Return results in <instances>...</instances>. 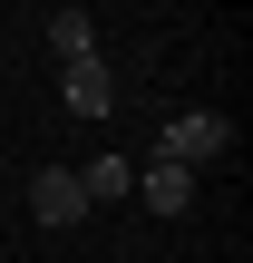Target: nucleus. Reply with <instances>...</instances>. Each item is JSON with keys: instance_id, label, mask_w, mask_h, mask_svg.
<instances>
[{"instance_id": "nucleus-1", "label": "nucleus", "mask_w": 253, "mask_h": 263, "mask_svg": "<svg viewBox=\"0 0 253 263\" xmlns=\"http://www.w3.org/2000/svg\"><path fill=\"white\" fill-rule=\"evenodd\" d=\"M156 156L185 166V176H205L215 156H234V117H224V107H176V117L156 127Z\"/></svg>"}, {"instance_id": "nucleus-2", "label": "nucleus", "mask_w": 253, "mask_h": 263, "mask_svg": "<svg viewBox=\"0 0 253 263\" xmlns=\"http://www.w3.org/2000/svg\"><path fill=\"white\" fill-rule=\"evenodd\" d=\"M59 107H68V117H117V68H107V49H88V59L59 68Z\"/></svg>"}, {"instance_id": "nucleus-3", "label": "nucleus", "mask_w": 253, "mask_h": 263, "mask_svg": "<svg viewBox=\"0 0 253 263\" xmlns=\"http://www.w3.org/2000/svg\"><path fill=\"white\" fill-rule=\"evenodd\" d=\"M29 215H39L49 234H59V224H78V215H88V195H78V166H39V176H29Z\"/></svg>"}, {"instance_id": "nucleus-4", "label": "nucleus", "mask_w": 253, "mask_h": 263, "mask_svg": "<svg viewBox=\"0 0 253 263\" xmlns=\"http://www.w3.org/2000/svg\"><path fill=\"white\" fill-rule=\"evenodd\" d=\"M137 195H146L156 215H185V205H195V176L166 166V156H146V166H137Z\"/></svg>"}, {"instance_id": "nucleus-5", "label": "nucleus", "mask_w": 253, "mask_h": 263, "mask_svg": "<svg viewBox=\"0 0 253 263\" xmlns=\"http://www.w3.org/2000/svg\"><path fill=\"white\" fill-rule=\"evenodd\" d=\"M78 195L88 205H117V195H137V166L127 156H98V166H78Z\"/></svg>"}, {"instance_id": "nucleus-6", "label": "nucleus", "mask_w": 253, "mask_h": 263, "mask_svg": "<svg viewBox=\"0 0 253 263\" xmlns=\"http://www.w3.org/2000/svg\"><path fill=\"white\" fill-rule=\"evenodd\" d=\"M49 49H59V68L88 59V49H98V20H88V10H59V20H49Z\"/></svg>"}]
</instances>
